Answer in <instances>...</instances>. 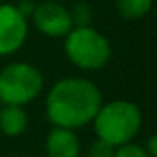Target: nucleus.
<instances>
[{
	"label": "nucleus",
	"mask_w": 157,
	"mask_h": 157,
	"mask_svg": "<svg viewBox=\"0 0 157 157\" xmlns=\"http://www.w3.org/2000/svg\"><path fill=\"white\" fill-rule=\"evenodd\" d=\"M100 105V89L85 78L59 80L46 96L48 120L54 126L67 129H76L93 122Z\"/></svg>",
	"instance_id": "f257e3e1"
},
{
	"label": "nucleus",
	"mask_w": 157,
	"mask_h": 157,
	"mask_svg": "<svg viewBox=\"0 0 157 157\" xmlns=\"http://www.w3.org/2000/svg\"><path fill=\"white\" fill-rule=\"evenodd\" d=\"M94 131L98 139L118 148L139 133L142 126V113L137 104L128 100H115L102 104L94 117Z\"/></svg>",
	"instance_id": "f03ea898"
},
{
	"label": "nucleus",
	"mask_w": 157,
	"mask_h": 157,
	"mask_svg": "<svg viewBox=\"0 0 157 157\" xmlns=\"http://www.w3.org/2000/svg\"><path fill=\"white\" fill-rule=\"evenodd\" d=\"M65 37V54L78 68L98 70L107 65L111 44L98 30L91 26H74Z\"/></svg>",
	"instance_id": "7ed1b4c3"
},
{
	"label": "nucleus",
	"mask_w": 157,
	"mask_h": 157,
	"mask_svg": "<svg viewBox=\"0 0 157 157\" xmlns=\"http://www.w3.org/2000/svg\"><path fill=\"white\" fill-rule=\"evenodd\" d=\"M43 74L30 63H11L0 70V104L24 107L39 96Z\"/></svg>",
	"instance_id": "20e7f679"
},
{
	"label": "nucleus",
	"mask_w": 157,
	"mask_h": 157,
	"mask_svg": "<svg viewBox=\"0 0 157 157\" xmlns=\"http://www.w3.org/2000/svg\"><path fill=\"white\" fill-rule=\"evenodd\" d=\"M28 37L26 17L10 4H0V56L21 50Z\"/></svg>",
	"instance_id": "39448f33"
},
{
	"label": "nucleus",
	"mask_w": 157,
	"mask_h": 157,
	"mask_svg": "<svg viewBox=\"0 0 157 157\" xmlns=\"http://www.w3.org/2000/svg\"><path fill=\"white\" fill-rule=\"evenodd\" d=\"M32 19L35 28L48 37H63L72 30L68 10L56 0H46V2L35 4Z\"/></svg>",
	"instance_id": "423d86ee"
},
{
	"label": "nucleus",
	"mask_w": 157,
	"mask_h": 157,
	"mask_svg": "<svg viewBox=\"0 0 157 157\" xmlns=\"http://www.w3.org/2000/svg\"><path fill=\"white\" fill-rule=\"evenodd\" d=\"M80 139L74 129L56 126L46 137L48 157H80Z\"/></svg>",
	"instance_id": "0eeeda50"
},
{
	"label": "nucleus",
	"mask_w": 157,
	"mask_h": 157,
	"mask_svg": "<svg viewBox=\"0 0 157 157\" xmlns=\"http://www.w3.org/2000/svg\"><path fill=\"white\" fill-rule=\"evenodd\" d=\"M28 126V117L21 105H4L0 107V129L8 137L21 135Z\"/></svg>",
	"instance_id": "6e6552de"
},
{
	"label": "nucleus",
	"mask_w": 157,
	"mask_h": 157,
	"mask_svg": "<svg viewBox=\"0 0 157 157\" xmlns=\"http://www.w3.org/2000/svg\"><path fill=\"white\" fill-rule=\"evenodd\" d=\"M151 2L153 0H117V10L124 19L135 21V19H142L150 11Z\"/></svg>",
	"instance_id": "1a4fd4ad"
},
{
	"label": "nucleus",
	"mask_w": 157,
	"mask_h": 157,
	"mask_svg": "<svg viewBox=\"0 0 157 157\" xmlns=\"http://www.w3.org/2000/svg\"><path fill=\"white\" fill-rule=\"evenodd\" d=\"M68 13H70L72 28L74 26H89V21H91V8H89V4L80 2V4H76Z\"/></svg>",
	"instance_id": "9d476101"
},
{
	"label": "nucleus",
	"mask_w": 157,
	"mask_h": 157,
	"mask_svg": "<svg viewBox=\"0 0 157 157\" xmlns=\"http://www.w3.org/2000/svg\"><path fill=\"white\" fill-rule=\"evenodd\" d=\"M113 157H150L148 151L139 146V144H133V142H126L118 148H115V155Z\"/></svg>",
	"instance_id": "9b49d317"
},
{
	"label": "nucleus",
	"mask_w": 157,
	"mask_h": 157,
	"mask_svg": "<svg viewBox=\"0 0 157 157\" xmlns=\"http://www.w3.org/2000/svg\"><path fill=\"white\" fill-rule=\"evenodd\" d=\"M113 155H115V146H111L102 139H96L89 148V157H113Z\"/></svg>",
	"instance_id": "f8f14e48"
},
{
	"label": "nucleus",
	"mask_w": 157,
	"mask_h": 157,
	"mask_svg": "<svg viewBox=\"0 0 157 157\" xmlns=\"http://www.w3.org/2000/svg\"><path fill=\"white\" fill-rule=\"evenodd\" d=\"M24 17H32V13H33V10H35V4L32 2V0H22V2L19 4V6H15Z\"/></svg>",
	"instance_id": "ddd939ff"
},
{
	"label": "nucleus",
	"mask_w": 157,
	"mask_h": 157,
	"mask_svg": "<svg viewBox=\"0 0 157 157\" xmlns=\"http://www.w3.org/2000/svg\"><path fill=\"white\" fill-rule=\"evenodd\" d=\"M146 151H148V155L150 157H155L157 155V139L151 135L150 139H148V144H146V148H144Z\"/></svg>",
	"instance_id": "4468645a"
},
{
	"label": "nucleus",
	"mask_w": 157,
	"mask_h": 157,
	"mask_svg": "<svg viewBox=\"0 0 157 157\" xmlns=\"http://www.w3.org/2000/svg\"><path fill=\"white\" fill-rule=\"evenodd\" d=\"M0 107H2V104H0Z\"/></svg>",
	"instance_id": "2eb2a0df"
}]
</instances>
